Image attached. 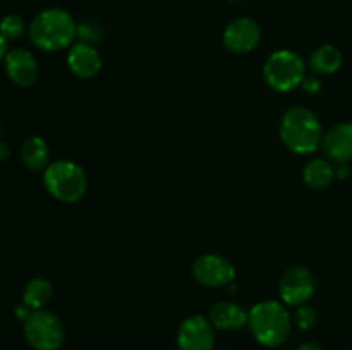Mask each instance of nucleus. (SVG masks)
I'll return each instance as SVG.
<instances>
[{"label": "nucleus", "mask_w": 352, "mask_h": 350, "mask_svg": "<svg viewBox=\"0 0 352 350\" xmlns=\"http://www.w3.org/2000/svg\"><path fill=\"white\" fill-rule=\"evenodd\" d=\"M280 139L294 153L309 154L322 146V124L311 110L292 106L282 117Z\"/></svg>", "instance_id": "f257e3e1"}, {"label": "nucleus", "mask_w": 352, "mask_h": 350, "mask_svg": "<svg viewBox=\"0 0 352 350\" xmlns=\"http://www.w3.org/2000/svg\"><path fill=\"white\" fill-rule=\"evenodd\" d=\"M78 36V24L72 16L62 9H47L38 14L30 24V38L33 45L45 51L67 48Z\"/></svg>", "instance_id": "f03ea898"}, {"label": "nucleus", "mask_w": 352, "mask_h": 350, "mask_svg": "<svg viewBox=\"0 0 352 350\" xmlns=\"http://www.w3.org/2000/svg\"><path fill=\"white\" fill-rule=\"evenodd\" d=\"M248 325L260 345L275 349L287 340L292 319L284 304L277 301H263L253 305Z\"/></svg>", "instance_id": "7ed1b4c3"}, {"label": "nucleus", "mask_w": 352, "mask_h": 350, "mask_svg": "<svg viewBox=\"0 0 352 350\" xmlns=\"http://www.w3.org/2000/svg\"><path fill=\"white\" fill-rule=\"evenodd\" d=\"M43 184L57 201L76 202L85 196L88 178L78 163L71 160H57L45 168Z\"/></svg>", "instance_id": "20e7f679"}, {"label": "nucleus", "mask_w": 352, "mask_h": 350, "mask_svg": "<svg viewBox=\"0 0 352 350\" xmlns=\"http://www.w3.org/2000/svg\"><path fill=\"white\" fill-rule=\"evenodd\" d=\"M305 72V60L292 50L274 51L263 65L265 79L277 91H291L301 86Z\"/></svg>", "instance_id": "39448f33"}, {"label": "nucleus", "mask_w": 352, "mask_h": 350, "mask_svg": "<svg viewBox=\"0 0 352 350\" xmlns=\"http://www.w3.org/2000/svg\"><path fill=\"white\" fill-rule=\"evenodd\" d=\"M24 336L34 350H58L64 343V326L54 312L38 309L24 321Z\"/></svg>", "instance_id": "423d86ee"}, {"label": "nucleus", "mask_w": 352, "mask_h": 350, "mask_svg": "<svg viewBox=\"0 0 352 350\" xmlns=\"http://www.w3.org/2000/svg\"><path fill=\"white\" fill-rule=\"evenodd\" d=\"M278 294L287 305L306 304L315 294V278L311 271L302 266H294L285 271L278 283Z\"/></svg>", "instance_id": "0eeeda50"}, {"label": "nucleus", "mask_w": 352, "mask_h": 350, "mask_svg": "<svg viewBox=\"0 0 352 350\" xmlns=\"http://www.w3.org/2000/svg\"><path fill=\"white\" fill-rule=\"evenodd\" d=\"M192 275L205 287H223L232 283L236 277V268L227 257L219 254L199 256L192 264Z\"/></svg>", "instance_id": "6e6552de"}, {"label": "nucleus", "mask_w": 352, "mask_h": 350, "mask_svg": "<svg viewBox=\"0 0 352 350\" xmlns=\"http://www.w3.org/2000/svg\"><path fill=\"white\" fill-rule=\"evenodd\" d=\"M179 350H213L215 328L210 319L203 316H191L184 319L177 331Z\"/></svg>", "instance_id": "1a4fd4ad"}, {"label": "nucleus", "mask_w": 352, "mask_h": 350, "mask_svg": "<svg viewBox=\"0 0 352 350\" xmlns=\"http://www.w3.org/2000/svg\"><path fill=\"white\" fill-rule=\"evenodd\" d=\"M261 40L260 24L251 17H239V19L229 23L223 31V43L227 50L234 54H248Z\"/></svg>", "instance_id": "9d476101"}, {"label": "nucleus", "mask_w": 352, "mask_h": 350, "mask_svg": "<svg viewBox=\"0 0 352 350\" xmlns=\"http://www.w3.org/2000/svg\"><path fill=\"white\" fill-rule=\"evenodd\" d=\"M6 72L14 84L31 86L38 79V62L31 51L16 48L7 54Z\"/></svg>", "instance_id": "9b49d317"}, {"label": "nucleus", "mask_w": 352, "mask_h": 350, "mask_svg": "<svg viewBox=\"0 0 352 350\" xmlns=\"http://www.w3.org/2000/svg\"><path fill=\"white\" fill-rule=\"evenodd\" d=\"M322 148L327 156L337 163H347L352 160V124L342 122L333 126L323 134Z\"/></svg>", "instance_id": "f8f14e48"}, {"label": "nucleus", "mask_w": 352, "mask_h": 350, "mask_svg": "<svg viewBox=\"0 0 352 350\" xmlns=\"http://www.w3.org/2000/svg\"><path fill=\"white\" fill-rule=\"evenodd\" d=\"M67 65L79 79H91L102 69V57L93 45L81 41L69 50Z\"/></svg>", "instance_id": "ddd939ff"}, {"label": "nucleus", "mask_w": 352, "mask_h": 350, "mask_svg": "<svg viewBox=\"0 0 352 350\" xmlns=\"http://www.w3.org/2000/svg\"><path fill=\"white\" fill-rule=\"evenodd\" d=\"M248 318H250V312L234 302H217L210 309V323L213 328L222 329V331H237L244 328L248 325Z\"/></svg>", "instance_id": "4468645a"}, {"label": "nucleus", "mask_w": 352, "mask_h": 350, "mask_svg": "<svg viewBox=\"0 0 352 350\" xmlns=\"http://www.w3.org/2000/svg\"><path fill=\"white\" fill-rule=\"evenodd\" d=\"M21 158H23V163L31 170H43L45 167H48L50 151L41 137L31 136L21 146Z\"/></svg>", "instance_id": "2eb2a0df"}, {"label": "nucleus", "mask_w": 352, "mask_h": 350, "mask_svg": "<svg viewBox=\"0 0 352 350\" xmlns=\"http://www.w3.org/2000/svg\"><path fill=\"white\" fill-rule=\"evenodd\" d=\"M342 65V54L333 45H323L316 48L309 57V67L316 74H333Z\"/></svg>", "instance_id": "dca6fc26"}, {"label": "nucleus", "mask_w": 352, "mask_h": 350, "mask_svg": "<svg viewBox=\"0 0 352 350\" xmlns=\"http://www.w3.org/2000/svg\"><path fill=\"white\" fill-rule=\"evenodd\" d=\"M302 178L311 189H325L336 178V168L330 161L316 158V160L306 163L305 170H302Z\"/></svg>", "instance_id": "f3484780"}, {"label": "nucleus", "mask_w": 352, "mask_h": 350, "mask_svg": "<svg viewBox=\"0 0 352 350\" xmlns=\"http://www.w3.org/2000/svg\"><path fill=\"white\" fill-rule=\"evenodd\" d=\"M52 294H54V290H52L50 281L45 280V278H33L24 287L23 304H26L31 311H38L50 302Z\"/></svg>", "instance_id": "a211bd4d"}, {"label": "nucleus", "mask_w": 352, "mask_h": 350, "mask_svg": "<svg viewBox=\"0 0 352 350\" xmlns=\"http://www.w3.org/2000/svg\"><path fill=\"white\" fill-rule=\"evenodd\" d=\"M24 27H26V24H24L23 17L14 16V14L6 16L0 21V34H2L7 41H14L17 40V38L23 36Z\"/></svg>", "instance_id": "6ab92c4d"}, {"label": "nucleus", "mask_w": 352, "mask_h": 350, "mask_svg": "<svg viewBox=\"0 0 352 350\" xmlns=\"http://www.w3.org/2000/svg\"><path fill=\"white\" fill-rule=\"evenodd\" d=\"M78 36L81 38L82 43H88V45L98 43L103 36L102 26L93 23V21H85V23L78 24Z\"/></svg>", "instance_id": "aec40b11"}, {"label": "nucleus", "mask_w": 352, "mask_h": 350, "mask_svg": "<svg viewBox=\"0 0 352 350\" xmlns=\"http://www.w3.org/2000/svg\"><path fill=\"white\" fill-rule=\"evenodd\" d=\"M294 323L299 329H302V331H308V329H311L316 323L315 309L309 307V305H305V304L298 305V309H296V312H294Z\"/></svg>", "instance_id": "412c9836"}, {"label": "nucleus", "mask_w": 352, "mask_h": 350, "mask_svg": "<svg viewBox=\"0 0 352 350\" xmlns=\"http://www.w3.org/2000/svg\"><path fill=\"white\" fill-rule=\"evenodd\" d=\"M301 86L308 95H316V93H320V89H322V81H320L318 78H315V75H309V78L302 79Z\"/></svg>", "instance_id": "4be33fe9"}, {"label": "nucleus", "mask_w": 352, "mask_h": 350, "mask_svg": "<svg viewBox=\"0 0 352 350\" xmlns=\"http://www.w3.org/2000/svg\"><path fill=\"white\" fill-rule=\"evenodd\" d=\"M31 309L28 307L26 304H23V305H17L16 307V316H17V319H21V321H26L28 318H30V314H31Z\"/></svg>", "instance_id": "5701e85b"}, {"label": "nucleus", "mask_w": 352, "mask_h": 350, "mask_svg": "<svg viewBox=\"0 0 352 350\" xmlns=\"http://www.w3.org/2000/svg\"><path fill=\"white\" fill-rule=\"evenodd\" d=\"M351 174V168L347 167V163H339V167L336 168V177L346 178Z\"/></svg>", "instance_id": "b1692460"}, {"label": "nucleus", "mask_w": 352, "mask_h": 350, "mask_svg": "<svg viewBox=\"0 0 352 350\" xmlns=\"http://www.w3.org/2000/svg\"><path fill=\"white\" fill-rule=\"evenodd\" d=\"M7 54H9V51H7V40L0 34V62L7 57Z\"/></svg>", "instance_id": "393cba45"}, {"label": "nucleus", "mask_w": 352, "mask_h": 350, "mask_svg": "<svg viewBox=\"0 0 352 350\" xmlns=\"http://www.w3.org/2000/svg\"><path fill=\"white\" fill-rule=\"evenodd\" d=\"M7 156H9V146L0 141V160H6Z\"/></svg>", "instance_id": "a878e982"}, {"label": "nucleus", "mask_w": 352, "mask_h": 350, "mask_svg": "<svg viewBox=\"0 0 352 350\" xmlns=\"http://www.w3.org/2000/svg\"><path fill=\"white\" fill-rule=\"evenodd\" d=\"M298 350H322L316 343H302Z\"/></svg>", "instance_id": "bb28decb"}, {"label": "nucleus", "mask_w": 352, "mask_h": 350, "mask_svg": "<svg viewBox=\"0 0 352 350\" xmlns=\"http://www.w3.org/2000/svg\"><path fill=\"white\" fill-rule=\"evenodd\" d=\"M229 2H241V0H229Z\"/></svg>", "instance_id": "cd10ccee"}]
</instances>
